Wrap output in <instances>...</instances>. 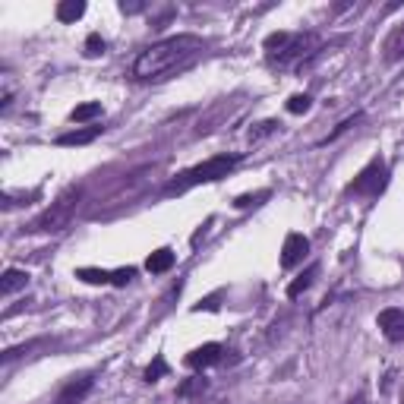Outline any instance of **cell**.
Wrapping results in <instances>:
<instances>
[{"label": "cell", "instance_id": "obj_13", "mask_svg": "<svg viewBox=\"0 0 404 404\" xmlns=\"http://www.w3.org/2000/svg\"><path fill=\"white\" fill-rule=\"evenodd\" d=\"M25 284H29V275H25L22 269H6L4 278H0V294L10 297V294H16V290H22Z\"/></svg>", "mask_w": 404, "mask_h": 404}, {"label": "cell", "instance_id": "obj_5", "mask_svg": "<svg viewBox=\"0 0 404 404\" xmlns=\"http://www.w3.org/2000/svg\"><path fill=\"white\" fill-rule=\"evenodd\" d=\"M322 38L316 35V32H300V35H290L288 48L281 50V54H275V60L281 63V67H288V63L294 60H303V57H313L316 50H319Z\"/></svg>", "mask_w": 404, "mask_h": 404}, {"label": "cell", "instance_id": "obj_24", "mask_svg": "<svg viewBox=\"0 0 404 404\" xmlns=\"http://www.w3.org/2000/svg\"><path fill=\"white\" fill-rule=\"evenodd\" d=\"M278 130V120H262V123L256 126V130L250 133V139L252 142H259V139H265V136H271V133Z\"/></svg>", "mask_w": 404, "mask_h": 404}, {"label": "cell", "instance_id": "obj_1", "mask_svg": "<svg viewBox=\"0 0 404 404\" xmlns=\"http://www.w3.org/2000/svg\"><path fill=\"white\" fill-rule=\"evenodd\" d=\"M202 50V38L196 35H174L155 41L133 60V76L136 79H161V76L174 73L177 67H187L196 54Z\"/></svg>", "mask_w": 404, "mask_h": 404}, {"label": "cell", "instance_id": "obj_25", "mask_svg": "<svg viewBox=\"0 0 404 404\" xmlns=\"http://www.w3.org/2000/svg\"><path fill=\"white\" fill-rule=\"evenodd\" d=\"M133 278H136V269H117V271H114V278H111V284H117V288H126Z\"/></svg>", "mask_w": 404, "mask_h": 404}, {"label": "cell", "instance_id": "obj_20", "mask_svg": "<svg viewBox=\"0 0 404 404\" xmlns=\"http://www.w3.org/2000/svg\"><path fill=\"white\" fill-rule=\"evenodd\" d=\"M206 379H202V376H193V379H187V382H183L180 385V389H177V395H180V398H189V395H199V391H206Z\"/></svg>", "mask_w": 404, "mask_h": 404}, {"label": "cell", "instance_id": "obj_16", "mask_svg": "<svg viewBox=\"0 0 404 404\" xmlns=\"http://www.w3.org/2000/svg\"><path fill=\"white\" fill-rule=\"evenodd\" d=\"M82 13H86L82 0H63V4H57V19H60V22H76Z\"/></svg>", "mask_w": 404, "mask_h": 404}, {"label": "cell", "instance_id": "obj_27", "mask_svg": "<svg viewBox=\"0 0 404 404\" xmlns=\"http://www.w3.org/2000/svg\"><path fill=\"white\" fill-rule=\"evenodd\" d=\"M218 300H221V290H218V294H212V297H206V300H202V303H196V313H202V309H218Z\"/></svg>", "mask_w": 404, "mask_h": 404}, {"label": "cell", "instance_id": "obj_7", "mask_svg": "<svg viewBox=\"0 0 404 404\" xmlns=\"http://www.w3.org/2000/svg\"><path fill=\"white\" fill-rule=\"evenodd\" d=\"M309 252V240L303 237V234H288L284 237V246H281V265L284 269H294V265L303 262V256Z\"/></svg>", "mask_w": 404, "mask_h": 404}, {"label": "cell", "instance_id": "obj_2", "mask_svg": "<svg viewBox=\"0 0 404 404\" xmlns=\"http://www.w3.org/2000/svg\"><path fill=\"white\" fill-rule=\"evenodd\" d=\"M240 155H215L208 158V161L196 164V168H189L187 174H180V180L168 183L164 187V196H174V193H183V189L196 187V183H212V180H221V177H227L234 168H237Z\"/></svg>", "mask_w": 404, "mask_h": 404}, {"label": "cell", "instance_id": "obj_9", "mask_svg": "<svg viewBox=\"0 0 404 404\" xmlns=\"http://www.w3.org/2000/svg\"><path fill=\"white\" fill-rule=\"evenodd\" d=\"M221 354H224V347L221 344H202V347H196L193 354H187V366L189 370H206V366H212V363H221Z\"/></svg>", "mask_w": 404, "mask_h": 404}, {"label": "cell", "instance_id": "obj_21", "mask_svg": "<svg viewBox=\"0 0 404 404\" xmlns=\"http://www.w3.org/2000/svg\"><path fill=\"white\" fill-rule=\"evenodd\" d=\"M309 107H313V98H309V95H290V98H288V111L290 114H307Z\"/></svg>", "mask_w": 404, "mask_h": 404}, {"label": "cell", "instance_id": "obj_8", "mask_svg": "<svg viewBox=\"0 0 404 404\" xmlns=\"http://www.w3.org/2000/svg\"><path fill=\"white\" fill-rule=\"evenodd\" d=\"M379 328H382V335L389 341H404V309L398 307H389L379 313Z\"/></svg>", "mask_w": 404, "mask_h": 404}, {"label": "cell", "instance_id": "obj_23", "mask_svg": "<svg viewBox=\"0 0 404 404\" xmlns=\"http://www.w3.org/2000/svg\"><path fill=\"white\" fill-rule=\"evenodd\" d=\"M360 117H363V114H354V117H347V120H344V123H338V126H335V130H332V133H328V136H325V139H322V145H325V142H335V139H338V136H341V133H347V130H351V126H354V123H357V120H360Z\"/></svg>", "mask_w": 404, "mask_h": 404}, {"label": "cell", "instance_id": "obj_28", "mask_svg": "<svg viewBox=\"0 0 404 404\" xmlns=\"http://www.w3.org/2000/svg\"><path fill=\"white\" fill-rule=\"evenodd\" d=\"M120 10H123V13H139V10H145V4H126V0H123Z\"/></svg>", "mask_w": 404, "mask_h": 404}, {"label": "cell", "instance_id": "obj_22", "mask_svg": "<svg viewBox=\"0 0 404 404\" xmlns=\"http://www.w3.org/2000/svg\"><path fill=\"white\" fill-rule=\"evenodd\" d=\"M105 54V38L98 35V32H92V35L86 38V57H101Z\"/></svg>", "mask_w": 404, "mask_h": 404}, {"label": "cell", "instance_id": "obj_14", "mask_svg": "<svg viewBox=\"0 0 404 404\" xmlns=\"http://www.w3.org/2000/svg\"><path fill=\"white\" fill-rule=\"evenodd\" d=\"M316 275H319V262H313L307 271H303L300 278H294V281L288 284V297H290V300H297V297H300L303 290H307L309 284H313V278H316Z\"/></svg>", "mask_w": 404, "mask_h": 404}, {"label": "cell", "instance_id": "obj_18", "mask_svg": "<svg viewBox=\"0 0 404 404\" xmlns=\"http://www.w3.org/2000/svg\"><path fill=\"white\" fill-rule=\"evenodd\" d=\"M288 41H290V32H271V35L265 38V50L275 57V54H281V50L288 48Z\"/></svg>", "mask_w": 404, "mask_h": 404}, {"label": "cell", "instance_id": "obj_10", "mask_svg": "<svg viewBox=\"0 0 404 404\" xmlns=\"http://www.w3.org/2000/svg\"><path fill=\"white\" fill-rule=\"evenodd\" d=\"M382 57H385V63L404 60V22L389 32V38H385V44H382Z\"/></svg>", "mask_w": 404, "mask_h": 404}, {"label": "cell", "instance_id": "obj_12", "mask_svg": "<svg viewBox=\"0 0 404 404\" xmlns=\"http://www.w3.org/2000/svg\"><path fill=\"white\" fill-rule=\"evenodd\" d=\"M145 269H149L152 275H164V271H170V269H174V252H170L168 246L155 250L149 259H145Z\"/></svg>", "mask_w": 404, "mask_h": 404}, {"label": "cell", "instance_id": "obj_3", "mask_svg": "<svg viewBox=\"0 0 404 404\" xmlns=\"http://www.w3.org/2000/svg\"><path fill=\"white\" fill-rule=\"evenodd\" d=\"M79 199H82V189H79V187H69V189H63V193L57 196V199L50 202V206L44 208V212L38 215L35 221H32V224H29V231L57 234V231H63V227H69V221H73L76 208H79Z\"/></svg>", "mask_w": 404, "mask_h": 404}, {"label": "cell", "instance_id": "obj_11", "mask_svg": "<svg viewBox=\"0 0 404 404\" xmlns=\"http://www.w3.org/2000/svg\"><path fill=\"white\" fill-rule=\"evenodd\" d=\"M101 136V126H82V130H69L57 136V145H88Z\"/></svg>", "mask_w": 404, "mask_h": 404}, {"label": "cell", "instance_id": "obj_4", "mask_svg": "<svg viewBox=\"0 0 404 404\" xmlns=\"http://www.w3.org/2000/svg\"><path fill=\"white\" fill-rule=\"evenodd\" d=\"M385 174H389V170H385V161H382V158H372V161L357 174V180L347 187V193L379 196V193L385 189V183H389V177H385Z\"/></svg>", "mask_w": 404, "mask_h": 404}, {"label": "cell", "instance_id": "obj_19", "mask_svg": "<svg viewBox=\"0 0 404 404\" xmlns=\"http://www.w3.org/2000/svg\"><path fill=\"white\" fill-rule=\"evenodd\" d=\"M168 372H170L168 360H164V357H155V360H152V366L145 370V382H158V379L168 376Z\"/></svg>", "mask_w": 404, "mask_h": 404}, {"label": "cell", "instance_id": "obj_15", "mask_svg": "<svg viewBox=\"0 0 404 404\" xmlns=\"http://www.w3.org/2000/svg\"><path fill=\"white\" fill-rule=\"evenodd\" d=\"M101 117V101H86V105H76L73 114H69V120L73 123H88V120Z\"/></svg>", "mask_w": 404, "mask_h": 404}, {"label": "cell", "instance_id": "obj_26", "mask_svg": "<svg viewBox=\"0 0 404 404\" xmlns=\"http://www.w3.org/2000/svg\"><path fill=\"white\" fill-rule=\"evenodd\" d=\"M259 199H269V189H262V193H256V196H237V199H234V206L246 208V206H256Z\"/></svg>", "mask_w": 404, "mask_h": 404}, {"label": "cell", "instance_id": "obj_17", "mask_svg": "<svg viewBox=\"0 0 404 404\" xmlns=\"http://www.w3.org/2000/svg\"><path fill=\"white\" fill-rule=\"evenodd\" d=\"M76 278H82V281H88V284H111L114 271L92 269V265H86V269H76Z\"/></svg>", "mask_w": 404, "mask_h": 404}, {"label": "cell", "instance_id": "obj_6", "mask_svg": "<svg viewBox=\"0 0 404 404\" xmlns=\"http://www.w3.org/2000/svg\"><path fill=\"white\" fill-rule=\"evenodd\" d=\"M92 389H95V376H92V372H86V376H73L60 391H57V401L54 404H82Z\"/></svg>", "mask_w": 404, "mask_h": 404}]
</instances>
